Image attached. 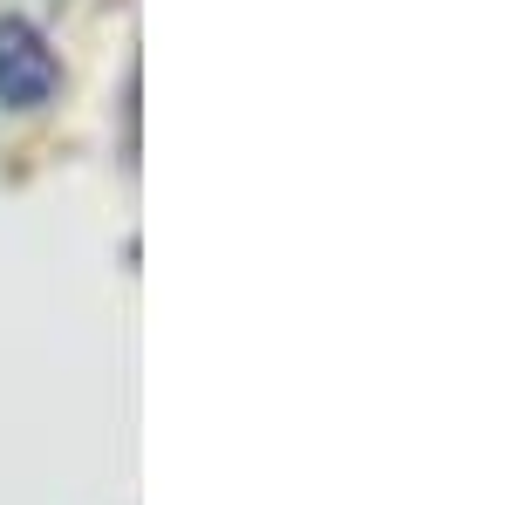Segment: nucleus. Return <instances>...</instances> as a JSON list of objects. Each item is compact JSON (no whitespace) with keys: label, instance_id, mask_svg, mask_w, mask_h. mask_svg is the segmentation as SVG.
I'll list each match as a JSON object with an SVG mask.
<instances>
[{"label":"nucleus","instance_id":"obj_1","mask_svg":"<svg viewBox=\"0 0 512 505\" xmlns=\"http://www.w3.org/2000/svg\"><path fill=\"white\" fill-rule=\"evenodd\" d=\"M62 82H69V69L35 14H0V110L35 117L62 96Z\"/></svg>","mask_w":512,"mask_h":505},{"label":"nucleus","instance_id":"obj_2","mask_svg":"<svg viewBox=\"0 0 512 505\" xmlns=\"http://www.w3.org/2000/svg\"><path fill=\"white\" fill-rule=\"evenodd\" d=\"M28 7H41V14H62V7H76V0H28Z\"/></svg>","mask_w":512,"mask_h":505}]
</instances>
